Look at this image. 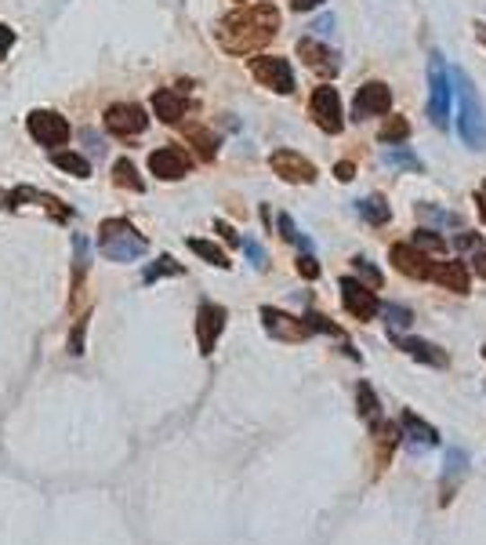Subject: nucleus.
I'll list each match as a JSON object with an SVG mask.
<instances>
[{
  "mask_svg": "<svg viewBox=\"0 0 486 545\" xmlns=\"http://www.w3.org/2000/svg\"><path fill=\"white\" fill-rule=\"evenodd\" d=\"M279 33V8L276 4H247L233 15H225L215 30L218 44L229 55H251L261 51Z\"/></svg>",
  "mask_w": 486,
  "mask_h": 545,
  "instance_id": "nucleus-1",
  "label": "nucleus"
},
{
  "mask_svg": "<svg viewBox=\"0 0 486 545\" xmlns=\"http://www.w3.org/2000/svg\"><path fill=\"white\" fill-rule=\"evenodd\" d=\"M454 91H457V106H461V117H457V128H461V138L464 146L472 149H486V110H482V99L479 91L472 87V80L454 69Z\"/></svg>",
  "mask_w": 486,
  "mask_h": 545,
  "instance_id": "nucleus-2",
  "label": "nucleus"
},
{
  "mask_svg": "<svg viewBox=\"0 0 486 545\" xmlns=\"http://www.w3.org/2000/svg\"><path fill=\"white\" fill-rule=\"evenodd\" d=\"M99 251L110 262H135L149 251V240L128 219H106L99 226Z\"/></svg>",
  "mask_w": 486,
  "mask_h": 545,
  "instance_id": "nucleus-3",
  "label": "nucleus"
},
{
  "mask_svg": "<svg viewBox=\"0 0 486 545\" xmlns=\"http://www.w3.org/2000/svg\"><path fill=\"white\" fill-rule=\"evenodd\" d=\"M450 99H454V76H450V69H446V58H443V55H432V58H429V121H432V128H439V131H446Z\"/></svg>",
  "mask_w": 486,
  "mask_h": 545,
  "instance_id": "nucleus-4",
  "label": "nucleus"
},
{
  "mask_svg": "<svg viewBox=\"0 0 486 545\" xmlns=\"http://www.w3.org/2000/svg\"><path fill=\"white\" fill-rule=\"evenodd\" d=\"M251 76L261 87L276 91V95H290V91H295V69H290V62L279 58V55H258V58H251Z\"/></svg>",
  "mask_w": 486,
  "mask_h": 545,
  "instance_id": "nucleus-5",
  "label": "nucleus"
},
{
  "mask_svg": "<svg viewBox=\"0 0 486 545\" xmlns=\"http://www.w3.org/2000/svg\"><path fill=\"white\" fill-rule=\"evenodd\" d=\"M309 113H313L320 131H327V135H341L345 131V110H341V95L334 87H316L313 91Z\"/></svg>",
  "mask_w": 486,
  "mask_h": 545,
  "instance_id": "nucleus-6",
  "label": "nucleus"
},
{
  "mask_svg": "<svg viewBox=\"0 0 486 545\" xmlns=\"http://www.w3.org/2000/svg\"><path fill=\"white\" fill-rule=\"evenodd\" d=\"M393 110V87L384 80H367L356 87V103H352V121H370V117H384Z\"/></svg>",
  "mask_w": 486,
  "mask_h": 545,
  "instance_id": "nucleus-7",
  "label": "nucleus"
},
{
  "mask_svg": "<svg viewBox=\"0 0 486 545\" xmlns=\"http://www.w3.org/2000/svg\"><path fill=\"white\" fill-rule=\"evenodd\" d=\"M269 167H272V174L290 182V186H313L316 182V164L309 156H302L298 149H276L269 156Z\"/></svg>",
  "mask_w": 486,
  "mask_h": 545,
  "instance_id": "nucleus-8",
  "label": "nucleus"
},
{
  "mask_svg": "<svg viewBox=\"0 0 486 545\" xmlns=\"http://www.w3.org/2000/svg\"><path fill=\"white\" fill-rule=\"evenodd\" d=\"M26 128H30V135H33V142L44 146V149L66 146L69 135H73V131H69V121L58 117V113H51V110H33V113L26 117Z\"/></svg>",
  "mask_w": 486,
  "mask_h": 545,
  "instance_id": "nucleus-9",
  "label": "nucleus"
},
{
  "mask_svg": "<svg viewBox=\"0 0 486 545\" xmlns=\"http://www.w3.org/2000/svg\"><path fill=\"white\" fill-rule=\"evenodd\" d=\"M338 291H341V306H345V313H349V317H356L359 324H363V320H374V317L381 313V302H377L374 288H367L363 281H356V277H341Z\"/></svg>",
  "mask_w": 486,
  "mask_h": 545,
  "instance_id": "nucleus-10",
  "label": "nucleus"
},
{
  "mask_svg": "<svg viewBox=\"0 0 486 545\" xmlns=\"http://www.w3.org/2000/svg\"><path fill=\"white\" fill-rule=\"evenodd\" d=\"M261 327L276 342H305V338H313V327H309L305 317H290V313L272 309V306H261Z\"/></svg>",
  "mask_w": 486,
  "mask_h": 545,
  "instance_id": "nucleus-11",
  "label": "nucleus"
},
{
  "mask_svg": "<svg viewBox=\"0 0 486 545\" xmlns=\"http://www.w3.org/2000/svg\"><path fill=\"white\" fill-rule=\"evenodd\" d=\"M146 128H149V117L135 103H117L106 110V131L117 138H138Z\"/></svg>",
  "mask_w": 486,
  "mask_h": 545,
  "instance_id": "nucleus-12",
  "label": "nucleus"
},
{
  "mask_svg": "<svg viewBox=\"0 0 486 545\" xmlns=\"http://www.w3.org/2000/svg\"><path fill=\"white\" fill-rule=\"evenodd\" d=\"M225 320H229V309L218 306V302H200L197 309V342H200V353L211 356L222 331H225Z\"/></svg>",
  "mask_w": 486,
  "mask_h": 545,
  "instance_id": "nucleus-13",
  "label": "nucleus"
},
{
  "mask_svg": "<svg viewBox=\"0 0 486 545\" xmlns=\"http://www.w3.org/2000/svg\"><path fill=\"white\" fill-rule=\"evenodd\" d=\"M149 171L163 182H178L192 171V156L181 146H160V149L149 153Z\"/></svg>",
  "mask_w": 486,
  "mask_h": 545,
  "instance_id": "nucleus-14",
  "label": "nucleus"
},
{
  "mask_svg": "<svg viewBox=\"0 0 486 545\" xmlns=\"http://www.w3.org/2000/svg\"><path fill=\"white\" fill-rule=\"evenodd\" d=\"M298 58H302L316 76H323V80H334V76L341 73V58H338V51H331L327 44H320V40H313V37L298 40Z\"/></svg>",
  "mask_w": 486,
  "mask_h": 545,
  "instance_id": "nucleus-15",
  "label": "nucleus"
},
{
  "mask_svg": "<svg viewBox=\"0 0 486 545\" xmlns=\"http://www.w3.org/2000/svg\"><path fill=\"white\" fill-rule=\"evenodd\" d=\"M388 262H393V265L403 272V277H411V281H429V277H432L429 255L418 251L414 244H393V247H388Z\"/></svg>",
  "mask_w": 486,
  "mask_h": 545,
  "instance_id": "nucleus-16",
  "label": "nucleus"
},
{
  "mask_svg": "<svg viewBox=\"0 0 486 545\" xmlns=\"http://www.w3.org/2000/svg\"><path fill=\"white\" fill-rule=\"evenodd\" d=\"M468 477V451L464 447H446V462H443V477H439V502L446 505L457 491V484Z\"/></svg>",
  "mask_w": 486,
  "mask_h": 545,
  "instance_id": "nucleus-17",
  "label": "nucleus"
},
{
  "mask_svg": "<svg viewBox=\"0 0 486 545\" xmlns=\"http://www.w3.org/2000/svg\"><path fill=\"white\" fill-rule=\"evenodd\" d=\"M400 433H403V440H407L411 451H432V447H439V433H436L425 418H418L414 411H403Z\"/></svg>",
  "mask_w": 486,
  "mask_h": 545,
  "instance_id": "nucleus-18",
  "label": "nucleus"
},
{
  "mask_svg": "<svg viewBox=\"0 0 486 545\" xmlns=\"http://www.w3.org/2000/svg\"><path fill=\"white\" fill-rule=\"evenodd\" d=\"M153 113L163 124H181L185 113H189V99L174 87H160V91H153Z\"/></svg>",
  "mask_w": 486,
  "mask_h": 545,
  "instance_id": "nucleus-19",
  "label": "nucleus"
},
{
  "mask_svg": "<svg viewBox=\"0 0 486 545\" xmlns=\"http://www.w3.org/2000/svg\"><path fill=\"white\" fill-rule=\"evenodd\" d=\"M429 281H436L439 288H446L454 295H468V288H472V277H468V265L464 262H439V265H432V277Z\"/></svg>",
  "mask_w": 486,
  "mask_h": 545,
  "instance_id": "nucleus-20",
  "label": "nucleus"
},
{
  "mask_svg": "<svg viewBox=\"0 0 486 545\" xmlns=\"http://www.w3.org/2000/svg\"><path fill=\"white\" fill-rule=\"evenodd\" d=\"M396 345L407 353V356H414V360H421V363H432V368H446V353L439 349V345H432V342H425V338H396Z\"/></svg>",
  "mask_w": 486,
  "mask_h": 545,
  "instance_id": "nucleus-21",
  "label": "nucleus"
},
{
  "mask_svg": "<svg viewBox=\"0 0 486 545\" xmlns=\"http://www.w3.org/2000/svg\"><path fill=\"white\" fill-rule=\"evenodd\" d=\"M356 211H359L370 226H388V219H393V208H388V201H384V197H377V193H370V197L356 201Z\"/></svg>",
  "mask_w": 486,
  "mask_h": 545,
  "instance_id": "nucleus-22",
  "label": "nucleus"
},
{
  "mask_svg": "<svg viewBox=\"0 0 486 545\" xmlns=\"http://www.w3.org/2000/svg\"><path fill=\"white\" fill-rule=\"evenodd\" d=\"M113 182L120 190H131V193H146V178L138 174V167L128 160V156H120L117 164H113Z\"/></svg>",
  "mask_w": 486,
  "mask_h": 545,
  "instance_id": "nucleus-23",
  "label": "nucleus"
},
{
  "mask_svg": "<svg viewBox=\"0 0 486 545\" xmlns=\"http://www.w3.org/2000/svg\"><path fill=\"white\" fill-rule=\"evenodd\" d=\"M51 164H55L58 171L73 174V178H87V174H91V160L80 156V153H73V149H55V153H51Z\"/></svg>",
  "mask_w": 486,
  "mask_h": 545,
  "instance_id": "nucleus-24",
  "label": "nucleus"
},
{
  "mask_svg": "<svg viewBox=\"0 0 486 545\" xmlns=\"http://www.w3.org/2000/svg\"><path fill=\"white\" fill-rule=\"evenodd\" d=\"M91 269V244L87 237H73V291L80 295L84 288V272Z\"/></svg>",
  "mask_w": 486,
  "mask_h": 545,
  "instance_id": "nucleus-25",
  "label": "nucleus"
},
{
  "mask_svg": "<svg viewBox=\"0 0 486 545\" xmlns=\"http://www.w3.org/2000/svg\"><path fill=\"white\" fill-rule=\"evenodd\" d=\"M185 138L197 146L200 160H215V156H218V138H215V131H208V128H200V124H189V128H185Z\"/></svg>",
  "mask_w": 486,
  "mask_h": 545,
  "instance_id": "nucleus-26",
  "label": "nucleus"
},
{
  "mask_svg": "<svg viewBox=\"0 0 486 545\" xmlns=\"http://www.w3.org/2000/svg\"><path fill=\"white\" fill-rule=\"evenodd\" d=\"M381 164H388V167H403V171H425V164H421V156H414L411 149H403V146H384L381 149Z\"/></svg>",
  "mask_w": 486,
  "mask_h": 545,
  "instance_id": "nucleus-27",
  "label": "nucleus"
},
{
  "mask_svg": "<svg viewBox=\"0 0 486 545\" xmlns=\"http://www.w3.org/2000/svg\"><path fill=\"white\" fill-rule=\"evenodd\" d=\"M189 251L192 255H200L204 262H211V265H218V269H229L233 262H229V255L218 247V244H211V240H200V237H189Z\"/></svg>",
  "mask_w": 486,
  "mask_h": 545,
  "instance_id": "nucleus-28",
  "label": "nucleus"
},
{
  "mask_svg": "<svg viewBox=\"0 0 486 545\" xmlns=\"http://www.w3.org/2000/svg\"><path fill=\"white\" fill-rule=\"evenodd\" d=\"M377 138H381L384 146H400V142H407V138H411V121H407V117H388V121L381 124Z\"/></svg>",
  "mask_w": 486,
  "mask_h": 545,
  "instance_id": "nucleus-29",
  "label": "nucleus"
},
{
  "mask_svg": "<svg viewBox=\"0 0 486 545\" xmlns=\"http://www.w3.org/2000/svg\"><path fill=\"white\" fill-rule=\"evenodd\" d=\"M356 407H359V415H363L367 422H377V418H381V400H377V393L370 389V382H359V386H356Z\"/></svg>",
  "mask_w": 486,
  "mask_h": 545,
  "instance_id": "nucleus-30",
  "label": "nucleus"
},
{
  "mask_svg": "<svg viewBox=\"0 0 486 545\" xmlns=\"http://www.w3.org/2000/svg\"><path fill=\"white\" fill-rule=\"evenodd\" d=\"M411 320H414V317H411V309H407V306H396V302H393V306H384V327H388V338H400V335L411 327Z\"/></svg>",
  "mask_w": 486,
  "mask_h": 545,
  "instance_id": "nucleus-31",
  "label": "nucleus"
},
{
  "mask_svg": "<svg viewBox=\"0 0 486 545\" xmlns=\"http://www.w3.org/2000/svg\"><path fill=\"white\" fill-rule=\"evenodd\" d=\"M414 211H418V219H425V222H436V226H454V229H461V226H464V219H461V215H454V211H443V208H436V204H418Z\"/></svg>",
  "mask_w": 486,
  "mask_h": 545,
  "instance_id": "nucleus-32",
  "label": "nucleus"
},
{
  "mask_svg": "<svg viewBox=\"0 0 486 545\" xmlns=\"http://www.w3.org/2000/svg\"><path fill=\"white\" fill-rule=\"evenodd\" d=\"M181 272H185V269H181L171 255H160V258L146 269V277H142V281H146V284H153V281H160V277H181Z\"/></svg>",
  "mask_w": 486,
  "mask_h": 545,
  "instance_id": "nucleus-33",
  "label": "nucleus"
},
{
  "mask_svg": "<svg viewBox=\"0 0 486 545\" xmlns=\"http://www.w3.org/2000/svg\"><path fill=\"white\" fill-rule=\"evenodd\" d=\"M411 244H414L418 251H425V255H446V240H443L436 229H418Z\"/></svg>",
  "mask_w": 486,
  "mask_h": 545,
  "instance_id": "nucleus-34",
  "label": "nucleus"
},
{
  "mask_svg": "<svg viewBox=\"0 0 486 545\" xmlns=\"http://www.w3.org/2000/svg\"><path fill=\"white\" fill-rule=\"evenodd\" d=\"M279 237H283L287 244H295V247H302V251H313V244H309V237H305V233H298V226H295V219H290V215H279Z\"/></svg>",
  "mask_w": 486,
  "mask_h": 545,
  "instance_id": "nucleus-35",
  "label": "nucleus"
},
{
  "mask_svg": "<svg viewBox=\"0 0 486 545\" xmlns=\"http://www.w3.org/2000/svg\"><path fill=\"white\" fill-rule=\"evenodd\" d=\"M352 269L359 272V281H367V288H381V284H384L381 269H377L370 258H359V255H356V258H352Z\"/></svg>",
  "mask_w": 486,
  "mask_h": 545,
  "instance_id": "nucleus-36",
  "label": "nucleus"
},
{
  "mask_svg": "<svg viewBox=\"0 0 486 545\" xmlns=\"http://www.w3.org/2000/svg\"><path fill=\"white\" fill-rule=\"evenodd\" d=\"M240 247L247 251V258H251V265H254V269H269V258H265V251H261V244H258V240L243 237V240H240Z\"/></svg>",
  "mask_w": 486,
  "mask_h": 545,
  "instance_id": "nucleus-37",
  "label": "nucleus"
},
{
  "mask_svg": "<svg viewBox=\"0 0 486 545\" xmlns=\"http://www.w3.org/2000/svg\"><path fill=\"white\" fill-rule=\"evenodd\" d=\"M298 272H302L305 281H316V277H320V262H316L313 251H302V255H298Z\"/></svg>",
  "mask_w": 486,
  "mask_h": 545,
  "instance_id": "nucleus-38",
  "label": "nucleus"
},
{
  "mask_svg": "<svg viewBox=\"0 0 486 545\" xmlns=\"http://www.w3.org/2000/svg\"><path fill=\"white\" fill-rule=\"evenodd\" d=\"M12 48H15V30L0 22V62H4V58L12 55Z\"/></svg>",
  "mask_w": 486,
  "mask_h": 545,
  "instance_id": "nucleus-39",
  "label": "nucleus"
},
{
  "mask_svg": "<svg viewBox=\"0 0 486 545\" xmlns=\"http://www.w3.org/2000/svg\"><path fill=\"white\" fill-rule=\"evenodd\" d=\"M215 233H222V240H225V244H233V247H240V240H243V237H240V233H236L229 222H222V219L215 222Z\"/></svg>",
  "mask_w": 486,
  "mask_h": 545,
  "instance_id": "nucleus-40",
  "label": "nucleus"
},
{
  "mask_svg": "<svg viewBox=\"0 0 486 545\" xmlns=\"http://www.w3.org/2000/svg\"><path fill=\"white\" fill-rule=\"evenodd\" d=\"M69 353H73V356L84 353V320H80V324L73 327V335H69Z\"/></svg>",
  "mask_w": 486,
  "mask_h": 545,
  "instance_id": "nucleus-41",
  "label": "nucleus"
},
{
  "mask_svg": "<svg viewBox=\"0 0 486 545\" xmlns=\"http://www.w3.org/2000/svg\"><path fill=\"white\" fill-rule=\"evenodd\" d=\"M468 262H472V269H475V277H482V281H486V251H482V247H475V255H472Z\"/></svg>",
  "mask_w": 486,
  "mask_h": 545,
  "instance_id": "nucleus-42",
  "label": "nucleus"
},
{
  "mask_svg": "<svg viewBox=\"0 0 486 545\" xmlns=\"http://www.w3.org/2000/svg\"><path fill=\"white\" fill-rule=\"evenodd\" d=\"M334 174H338V182H352V174H356V164H352V160H338Z\"/></svg>",
  "mask_w": 486,
  "mask_h": 545,
  "instance_id": "nucleus-43",
  "label": "nucleus"
},
{
  "mask_svg": "<svg viewBox=\"0 0 486 545\" xmlns=\"http://www.w3.org/2000/svg\"><path fill=\"white\" fill-rule=\"evenodd\" d=\"M320 4H323V0H290V8H295L298 15H302V12H313V8H320Z\"/></svg>",
  "mask_w": 486,
  "mask_h": 545,
  "instance_id": "nucleus-44",
  "label": "nucleus"
},
{
  "mask_svg": "<svg viewBox=\"0 0 486 545\" xmlns=\"http://www.w3.org/2000/svg\"><path fill=\"white\" fill-rule=\"evenodd\" d=\"M84 142H87V146H91L94 153H102V149H106V146H102V138L94 135V131H84Z\"/></svg>",
  "mask_w": 486,
  "mask_h": 545,
  "instance_id": "nucleus-45",
  "label": "nucleus"
},
{
  "mask_svg": "<svg viewBox=\"0 0 486 545\" xmlns=\"http://www.w3.org/2000/svg\"><path fill=\"white\" fill-rule=\"evenodd\" d=\"M331 26H334V19H320V22H316V26H313V30H316V33H327V30H331Z\"/></svg>",
  "mask_w": 486,
  "mask_h": 545,
  "instance_id": "nucleus-46",
  "label": "nucleus"
},
{
  "mask_svg": "<svg viewBox=\"0 0 486 545\" xmlns=\"http://www.w3.org/2000/svg\"><path fill=\"white\" fill-rule=\"evenodd\" d=\"M479 204H482V219H486V182L479 186Z\"/></svg>",
  "mask_w": 486,
  "mask_h": 545,
  "instance_id": "nucleus-47",
  "label": "nucleus"
},
{
  "mask_svg": "<svg viewBox=\"0 0 486 545\" xmlns=\"http://www.w3.org/2000/svg\"><path fill=\"white\" fill-rule=\"evenodd\" d=\"M475 37H479V40L486 44V26H482V22H475Z\"/></svg>",
  "mask_w": 486,
  "mask_h": 545,
  "instance_id": "nucleus-48",
  "label": "nucleus"
},
{
  "mask_svg": "<svg viewBox=\"0 0 486 545\" xmlns=\"http://www.w3.org/2000/svg\"><path fill=\"white\" fill-rule=\"evenodd\" d=\"M482 356H486V345H482Z\"/></svg>",
  "mask_w": 486,
  "mask_h": 545,
  "instance_id": "nucleus-49",
  "label": "nucleus"
}]
</instances>
